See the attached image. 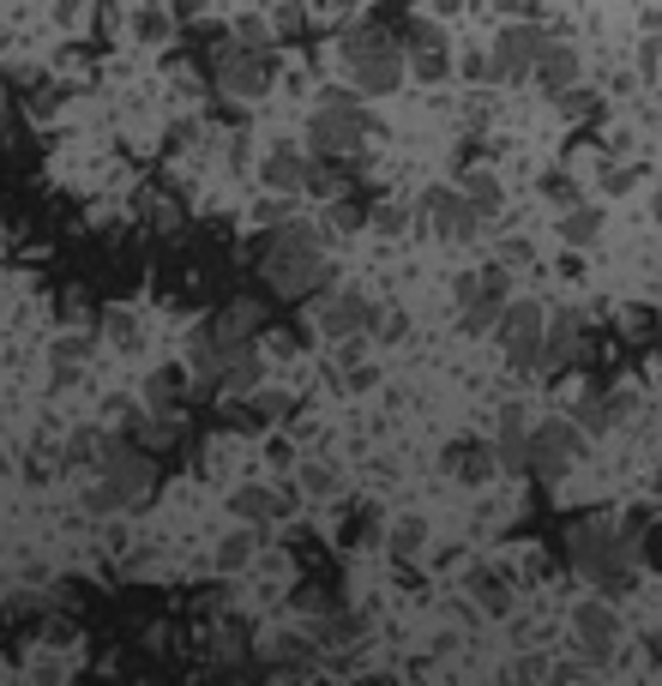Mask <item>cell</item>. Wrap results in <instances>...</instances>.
Returning a JSON list of instances; mask_svg holds the SVG:
<instances>
[{"label":"cell","mask_w":662,"mask_h":686,"mask_svg":"<svg viewBox=\"0 0 662 686\" xmlns=\"http://www.w3.org/2000/svg\"><path fill=\"white\" fill-rule=\"evenodd\" d=\"M260 277L272 284V296H313V289L332 277L320 229L301 223V217L272 223V241L260 247Z\"/></svg>","instance_id":"cell-1"},{"label":"cell","mask_w":662,"mask_h":686,"mask_svg":"<svg viewBox=\"0 0 662 686\" xmlns=\"http://www.w3.org/2000/svg\"><path fill=\"white\" fill-rule=\"evenodd\" d=\"M566 554H572V566L597 584V590H609V596L633 590V536H626L621 524L597 519V512L578 519L566 531Z\"/></svg>","instance_id":"cell-2"},{"label":"cell","mask_w":662,"mask_h":686,"mask_svg":"<svg viewBox=\"0 0 662 686\" xmlns=\"http://www.w3.org/2000/svg\"><path fill=\"white\" fill-rule=\"evenodd\" d=\"M367 139V97L355 85H325L308 115V157H355Z\"/></svg>","instance_id":"cell-3"},{"label":"cell","mask_w":662,"mask_h":686,"mask_svg":"<svg viewBox=\"0 0 662 686\" xmlns=\"http://www.w3.org/2000/svg\"><path fill=\"white\" fill-rule=\"evenodd\" d=\"M151 488H157L151 452H139V446H109L103 476H97L91 494H85V512H91V519H115V512H133V506L151 500Z\"/></svg>","instance_id":"cell-4"},{"label":"cell","mask_w":662,"mask_h":686,"mask_svg":"<svg viewBox=\"0 0 662 686\" xmlns=\"http://www.w3.org/2000/svg\"><path fill=\"white\" fill-rule=\"evenodd\" d=\"M344 73H350V85L362 97H391L403 85V73H410V61L379 25H362L344 37Z\"/></svg>","instance_id":"cell-5"},{"label":"cell","mask_w":662,"mask_h":686,"mask_svg":"<svg viewBox=\"0 0 662 686\" xmlns=\"http://www.w3.org/2000/svg\"><path fill=\"white\" fill-rule=\"evenodd\" d=\"M458 301H464V332H470V337H488L494 325H500V313H507V301H512V272H507V260L458 277Z\"/></svg>","instance_id":"cell-6"},{"label":"cell","mask_w":662,"mask_h":686,"mask_svg":"<svg viewBox=\"0 0 662 686\" xmlns=\"http://www.w3.org/2000/svg\"><path fill=\"white\" fill-rule=\"evenodd\" d=\"M416 229H428V235H440V241H452V247H464V241H476V229H482V217H476V205L464 199V187L458 182H440V187H428L422 194V205H416Z\"/></svg>","instance_id":"cell-7"},{"label":"cell","mask_w":662,"mask_h":686,"mask_svg":"<svg viewBox=\"0 0 662 686\" xmlns=\"http://www.w3.org/2000/svg\"><path fill=\"white\" fill-rule=\"evenodd\" d=\"M211 73H217L223 91H229V97H247V103L272 91V54L253 49V42H241V37L223 42L217 61H211Z\"/></svg>","instance_id":"cell-8"},{"label":"cell","mask_w":662,"mask_h":686,"mask_svg":"<svg viewBox=\"0 0 662 686\" xmlns=\"http://www.w3.org/2000/svg\"><path fill=\"white\" fill-rule=\"evenodd\" d=\"M585 427L572 422H542V427H530V476H542V482H560L578 458H585Z\"/></svg>","instance_id":"cell-9"},{"label":"cell","mask_w":662,"mask_h":686,"mask_svg":"<svg viewBox=\"0 0 662 686\" xmlns=\"http://www.w3.org/2000/svg\"><path fill=\"white\" fill-rule=\"evenodd\" d=\"M500 350H507L512 367H536V356H542V332H548V313L542 301H507V313H500Z\"/></svg>","instance_id":"cell-10"},{"label":"cell","mask_w":662,"mask_h":686,"mask_svg":"<svg viewBox=\"0 0 662 686\" xmlns=\"http://www.w3.org/2000/svg\"><path fill=\"white\" fill-rule=\"evenodd\" d=\"M572 638H578V657L585 662H609L614 645L626 638L621 614L609 609V596H585L578 609H572Z\"/></svg>","instance_id":"cell-11"},{"label":"cell","mask_w":662,"mask_h":686,"mask_svg":"<svg viewBox=\"0 0 662 686\" xmlns=\"http://www.w3.org/2000/svg\"><path fill=\"white\" fill-rule=\"evenodd\" d=\"M542 49H548V30L507 25V30H500V42H494V85H530Z\"/></svg>","instance_id":"cell-12"},{"label":"cell","mask_w":662,"mask_h":686,"mask_svg":"<svg viewBox=\"0 0 662 686\" xmlns=\"http://www.w3.org/2000/svg\"><path fill=\"white\" fill-rule=\"evenodd\" d=\"M241 350H247V337H229V332L217 325V313H211V320H199L193 332H187V367H193L205 386H217L223 367H229Z\"/></svg>","instance_id":"cell-13"},{"label":"cell","mask_w":662,"mask_h":686,"mask_svg":"<svg viewBox=\"0 0 662 686\" xmlns=\"http://www.w3.org/2000/svg\"><path fill=\"white\" fill-rule=\"evenodd\" d=\"M313 325H320L332 344H338V337H367L379 325V301H367L362 289H338V296H325L320 308H313Z\"/></svg>","instance_id":"cell-14"},{"label":"cell","mask_w":662,"mask_h":686,"mask_svg":"<svg viewBox=\"0 0 662 686\" xmlns=\"http://www.w3.org/2000/svg\"><path fill=\"white\" fill-rule=\"evenodd\" d=\"M578 356H585V313H578V308L548 313V332H542V356H536V367H542V374H566Z\"/></svg>","instance_id":"cell-15"},{"label":"cell","mask_w":662,"mask_h":686,"mask_svg":"<svg viewBox=\"0 0 662 686\" xmlns=\"http://www.w3.org/2000/svg\"><path fill=\"white\" fill-rule=\"evenodd\" d=\"M260 175H265V187H272V194H301V187H308V175H313L308 145H296V139H272V151L260 157Z\"/></svg>","instance_id":"cell-16"},{"label":"cell","mask_w":662,"mask_h":686,"mask_svg":"<svg viewBox=\"0 0 662 686\" xmlns=\"http://www.w3.org/2000/svg\"><path fill=\"white\" fill-rule=\"evenodd\" d=\"M578 78H585V54L572 49V42H548L542 61H536V85H542L548 97H560V91H572Z\"/></svg>","instance_id":"cell-17"},{"label":"cell","mask_w":662,"mask_h":686,"mask_svg":"<svg viewBox=\"0 0 662 686\" xmlns=\"http://www.w3.org/2000/svg\"><path fill=\"white\" fill-rule=\"evenodd\" d=\"M313 662H320L313 633H272V645H265V669L272 674H308Z\"/></svg>","instance_id":"cell-18"},{"label":"cell","mask_w":662,"mask_h":686,"mask_svg":"<svg viewBox=\"0 0 662 686\" xmlns=\"http://www.w3.org/2000/svg\"><path fill=\"white\" fill-rule=\"evenodd\" d=\"M446 470H452L458 482H470V488H482V482L500 476V452L482 446V440H458L452 452H446Z\"/></svg>","instance_id":"cell-19"},{"label":"cell","mask_w":662,"mask_h":686,"mask_svg":"<svg viewBox=\"0 0 662 686\" xmlns=\"http://www.w3.org/2000/svg\"><path fill=\"white\" fill-rule=\"evenodd\" d=\"M362 638H367V621L350 614V609H338V602H332L325 614H313V645L320 650H350V645H362Z\"/></svg>","instance_id":"cell-20"},{"label":"cell","mask_w":662,"mask_h":686,"mask_svg":"<svg viewBox=\"0 0 662 686\" xmlns=\"http://www.w3.org/2000/svg\"><path fill=\"white\" fill-rule=\"evenodd\" d=\"M235 519L241 524H277V519H289L296 512V494H272V488H241L235 494Z\"/></svg>","instance_id":"cell-21"},{"label":"cell","mask_w":662,"mask_h":686,"mask_svg":"<svg viewBox=\"0 0 662 686\" xmlns=\"http://www.w3.org/2000/svg\"><path fill=\"white\" fill-rule=\"evenodd\" d=\"M626 410H633V398H626V391H585V398H578V415H572V422L585 427V434H609V427L621 422Z\"/></svg>","instance_id":"cell-22"},{"label":"cell","mask_w":662,"mask_h":686,"mask_svg":"<svg viewBox=\"0 0 662 686\" xmlns=\"http://www.w3.org/2000/svg\"><path fill=\"white\" fill-rule=\"evenodd\" d=\"M494 452H500V470H530V422H524V410H507L500 415V440H494Z\"/></svg>","instance_id":"cell-23"},{"label":"cell","mask_w":662,"mask_h":686,"mask_svg":"<svg viewBox=\"0 0 662 686\" xmlns=\"http://www.w3.org/2000/svg\"><path fill=\"white\" fill-rule=\"evenodd\" d=\"M458 187H464V199L476 205L482 223H494V217H500V205H507V194H500V182H494L488 169H464V175H458Z\"/></svg>","instance_id":"cell-24"},{"label":"cell","mask_w":662,"mask_h":686,"mask_svg":"<svg viewBox=\"0 0 662 686\" xmlns=\"http://www.w3.org/2000/svg\"><path fill=\"white\" fill-rule=\"evenodd\" d=\"M253 386H260V350H253V344H247V350L235 356L229 367H223L217 391H223V398H253Z\"/></svg>","instance_id":"cell-25"},{"label":"cell","mask_w":662,"mask_h":686,"mask_svg":"<svg viewBox=\"0 0 662 686\" xmlns=\"http://www.w3.org/2000/svg\"><path fill=\"white\" fill-rule=\"evenodd\" d=\"M602 235V211L597 205H566L560 211V241L566 247H590Z\"/></svg>","instance_id":"cell-26"},{"label":"cell","mask_w":662,"mask_h":686,"mask_svg":"<svg viewBox=\"0 0 662 686\" xmlns=\"http://www.w3.org/2000/svg\"><path fill=\"white\" fill-rule=\"evenodd\" d=\"M470 590H476V609H482V614H494V621H507V614H512V590H507V578H494V572H476V578H470Z\"/></svg>","instance_id":"cell-27"},{"label":"cell","mask_w":662,"mask_h":686,"mask_svg":"<svg viewBox=\"0 0 662 686\" xmlns=\"http://www.w3.org/2000/svg\"><path fill=\"white\" fill-rule=\"evenodd\" d=\"M182 386H187V379L175 374V367H163V374L145 379V403H151L157 415H175V403H182Z\"/></svg>","instance_id":"cell-28"},{"label":"cell","mask_w":662,"mask_h":686,"mask_svg":"<svg viewBox=\"0 0 662 686\" xmlns=\"http://www.w3.org/2000/svg\"><path fill=\"white\" fill-rule=\"evenodd\" d=\"M386 542H391V554H398V560H416L422 548H428V524H422V519H398Z\"/></svg>","instance_id":"cell-29"},{"label":"cell","mask_w":662,"mask_h":686,"mask_svg":"<svg viewBox=\"0 0 662 686\" xmlns=\"http://www.w3.org/2000/svg\"><path fill=\"white\" fill-rule=\"evenodd\" d=\"M253 542H260L253 531H229V536L217 542V566H223V572H241L247 560H253Z\"/></svg>","instance_id":"cell-30"},{"label":"cell","mask_w":662,"mask_h":686,"mask_svg":"<svg viewBox=\"0 0 662 686\" xmlns=\"http://www.w3.org/2000/svg\"><path fill=\"white\" fill-rule=\"evenodd\" d=\"M428 49H446V30L434 18H410L403 25V54H428Z\"/></svg>","instance_id":"cell-31"},{"label":"cell","mask_w":662,"mask_h":686,"mask_svg":"<svg viewBox=\"0 0 662 686\" xmlns=\"http://www.w3.org/2000/svg\"><path fill=\"white\" fill-rule=\"evenodd\" d=\"M301 494H308V500H332V494H338V470L301 464Z\"/></svg>","instance_id":"cell-32"},{"label":"cell","mask_w":662,"mask_h":686,"mask_svg":"<svg viewBox=\"0 0 662 686\" xmlns=\"http://www.w3.org/2000/svg\"><path fill=\"white\" fill-rule=\"evenodd\" d=\"M325 217H332V229H367V223H374V211L355 205V199H332V211H325Z\"/></svg>","instance_id":"cell-33"},{"label":"cell","mask_w":662,"mask_h":686,"mask_svg":"<svg viewBox=\"0 0 662 686\" xmlns=\"http://www.w3.org/2000/svg\"><path fill=\"white\" fill-rule=\"evenodd\" d=\"M410 66H416L422 85H440L446 73H452V61H446V49H428V54H410Z\"/></svg>","instance_id":"cell-34"},{"label":"cell","mask_w":662,"mask_h":686,"mask_svg":"<svg viewBox=\"0 0 662 686\" xmlns=\"http://www.w3.org/2000/svg\"><path fill=\"white\" fill-rule=\"evenodd\" d=\"M235 37L253 42V49H272L277 30H272V18H253V13H247V18H235Z\"/></svg>","instance_id":"cell-35"},{"label":"cell","mask_w":662,"mask_h":686,"mask_svg":"<svg viewBox=\"0 0 662 686\" xmlns=\"http://www.w3.org/2000/svg\"><path fill=\"white\" fill-rule=\"evenodd\" d=\"M284 410H289V398H284V391H260V386H253V410H247L253 422H277Z\"/></svg>","instance_id":"cell-36"},{"label":"cell","mask_w":662,"mask_h":686,"mask_svg":"<svg viewBox=\"0 0 662 686\" xmlns=\"http://www.w3.org/2000/svg\"><path fill=\"white\" fill-rule=\"evenodd\" d=\"M175 25H182V18H163L157 7H145V13H139V37H145V42H163Z\"/></svg>","instance_id":"cell-37"},{"label":"cell","mask_w":662,"mask_h":686,"mask_svg":"<svg viewBox=\"0 0 662 686\" xmlns=\"http://www.w3.org/2000/svg\"><path fill=\"white\" fill-rule=\"evenodd\" d=\"M103 332H109V344H121V350H133V344H139V325H133L127 313H109Z\"/></svg>","instance_id":"cell-38"},{"label":"cell","mask_w":662,"mask_h":686,"mask_svg":"<svg viewBox=\"0 0 662 686\" xmlns=\"http://www.w3.org/2000/svg\"><path fill=\"white\" fill-rule=\"evenodd\" d=\"M301 25H308V18H301L296 0H284V7L272 13V30H277V37H301Z\"/></svg>","instance_id":"cell-39"},{"label":"cell","mask_w":662,"mask_h":686,"mask_svg":"<svg viewBox=\"0 0 662 686\" xmlns=\"http://www.w3.org/2000/svg\"><path fill=\"white\" fill-rule=\"evenodd\" d=\"M542 194L560 199V205H578V182H572V175H560V169H554V175H542Z\"/></svg>","instance_id":"cell-40"},{"label":"cell","mask_w":662,"mask_h":686,"mask_svg":"<svg viewBox=\"0 0 662 686\" xmlns=\"http://www.w3.org/2000/svg\"><path fill=\"white\" fill-rule=\"evenodd\" d=\"M554 103H560V115H572V121H578V115H590V109H597V97H590V91H578V85H572V91H560Z\"/></svg>","instance_id":"cell-41"},{"label":"cell","mask_w":662,"mask_h":686,"mask_svg":"<svg viewBox=\"0 0 662 686\" xmlns=\"http://www.w3.org/2000/svg\"><path fill=\"white\" fill-rule=\"evenodd\" d=\"M662 73V37H645V49H638V78H657Z\"/></svg>","instance_id":"cell-42"},{"label":"cell","mask_w":662,"mask_h":686,"mask_svg":"<svg viewBox=\"0 0 662 686\" xmlns=\"http://www.w3.org/2000/svg\"><path fill=\"white\" fill-rule=\"evenodd\" d=\"M374 229H386V235L410 229V211H398V205H374Z\"/></svg>","instance_id":"cell-43"},{"label":"cell","mask_w":662,"mask_h":686,"mask_svg":"<svg viewBox=\"0 0 662 686\" xmlns=\"http://www.w3.org/2000/svg\"><path fill=\"white\" fill-rule=\"evenodd\" d=\"M170 223H182V211L170 199H151V229H170Z\"/></svg>","instance_id":"cell-44"},{"label":"cell","mask_w":662,"mask_h":686,"mask_svg":"<svg viewBox=\"0 0 662 686\" xmlns=\"http://www.w3.org/2000/svg\"><path fill=\"white\" fill-rule=\"evenodd\" d=\"M284 199H289V194L265 199V205H260V223H284V217H289V205H284Z\"/></svg>","instance_id":"cell-45"},{"label":"cell","mask_w":662,"mask_h":686,"mask_svg":"<svg viewBox=\"0 0 662 686\" xmlns=\"http://www.w3.org/2000/svg\"><path fill=\"white\" fill-rule=\"evenodd\" d=\"M374 332H379V337H403V313H379Z\"/></svg>","instance_id":"cell-46"},{"label":"cell","mask_w":662,"mask_h":686,"mask_svg":"<svg viewBox=\"0 0 662 686\" xmlns=\"http://www.w3.org/2000/svg\"><path fill=\"white\" fill-rule=\"evenodd\" d=\"M524 260H530V241L519 235V241H507V265H524Z\"/></svg>","instance_id":"cell-47"},{"label":"cell","mask_w":662,"mask_h":686,"mask_svg":"<svg viewBox=\"0 0 662 686\" xmlns=\"http://www.w3.org/2000/svg\"><path fill=\"white\" fill-rule=\"evenodd\" d=\"M645 37H662V13H650V25H645Z\"/></svg>","instance_id":"cell-48"},{"label":"cell","mask_w":662,"mask_h":686,"mask_svg":"<svg viewBox=\"0 0 662 686\" xmlns=\"http://www.w3.org/2000/svg\"><path fill=\"white\" fill-rule=\"evenodd\" d=\"M494 7H500V13H519V0H494Z\"/></svg>","instance_id":"cell-49"},{"label":"cell","mask_w":662,"mask_h":686,"mask_svg":"<svg viewBox=\"0 0 662 686\" xmlns=\"http://www.w3.org/2000/svg\"><path fill=\"white\" fill-rule=\"evenodd\" d=\"M0 476H7V458H0Z\"/></svg>","instance_id":"cell-50"}]
</instances>
